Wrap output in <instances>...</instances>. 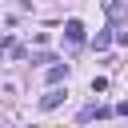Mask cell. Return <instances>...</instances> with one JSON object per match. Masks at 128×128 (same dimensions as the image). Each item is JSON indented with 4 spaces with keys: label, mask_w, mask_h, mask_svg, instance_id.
<instances>
[{
    "label": "cell",
    "mask_w": 128,
    "mask_h": 128,
    "mask_svg": "<svg viewBox=\"0 0 128 128\" xmlns=\"http://www.w3.org/2000/svg\"><path fill=\"white\" fill-rule=\"evenodd\" d=\"M64 40H68L72 48H80V44H84V24H80V20H68V24H64Z\"/></svg>",
    "instance_id": "1"
},
{
    "label": "cell",
    "mask_w": 128,
    "mask_h": 128,
    "mask_svg": "<svg viewBox=\"0 0 128 128\" xmlns=\"http://www.w3.org/2000/svg\"><path fill=\"white\" fill-rule=\"evenodd\" d=\"M64 100H68V92H64V88H52L48 96H40V108H44V112H52V108H60Z\"/></svg>",
    "instance_id": "2"
},
{
    "label": "cell",
    "mask_w": 128,
    "mask_h": 128,
    "mask_svg": "<svg viewBox=\"0 0 128 128\" xmlns=\"http://www.w3.org/2000/svg\"><path fill=\"white\" fill-rule=\"evenodd\" d=\"M104 116H112V108H96V104L80 108V120H104Z\"/></svg>",
    "instance_id": "3"
},
{
    "label": "cell",
    "mask_w": 128,
    "mask_h": 128,
    "mask_svg": "<svg viewBox=\"0 0 128 128\" xmlns=\"http://www.w3.org/2000/svg\"><path fill=\"white\" fill-rule=\"evenodd\" d=\"M112 32H116V28H100V32L92 36V48H96V52H104V48L112 44Z\"/></svg>",
    "instance_id": "4"
},
{
    "label": "cell",
    "mask_w": 128,
    "mask_h": 128,
    "mask_svg": "<svg viewBox=\"0 0 128 128\" xmlns=\"http://www.w3.org/2000/svg\"><path fill=\"white\" fill-rule=\"evenodd\" d=\"M104 12H108V20H112V24H120V20H124V4H120V0H104Z\"/></svg>",
    "instance_id": "5"
},
{
    "label": "cell",
    "mask_w": 128,
    "mask_h": 128,
    "mask_svg": "<svg viewBox=\"0 0 128 128\" xmlns=\"http://www.w3.org/2000/svg\"><path fill=\"white\" fill-rule=\"evenodd\" d=\"M60 80H68V64H52L48 68V84H60Z\"/></svg>",
    "instance_id": "6"
},
{
    "label": "cell",
    "mask_w": 128,
    "mask_h": 128,
    "mask_svg": "<svg viewBox=\"0 0 128 128\" xmlns=\"http://www.w3.org/2000/svg\"><path fill=\"white\" fill-rule=\"evenodd\" d=\"M116 112H120V116H128V100H124V104H120V108H116Z\"/></svg>",
    "instance_id": "7"
}]
</instances>
